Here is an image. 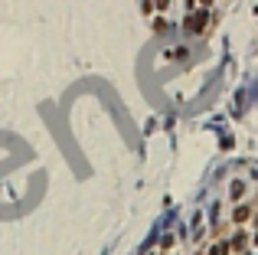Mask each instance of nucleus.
Returning a JSON list of instances; mask_svg holds the SVG:
<instances>
[{
    "label": "nucleus",
    "instance_id": "1",
    "mask_svg": "<svg viewBox=\"0 0 258 255\" xmlns=\"http://www.w3.org/2000/svg\"><path fill=\"white\" fill-rule=\"evenodd\" d=\"M212 23V10H190L187 16H183V33H190V36H203L206 30H209Z\"/></svg>",
    "mask_w": 258,
    "mask_h": 255
},
{
    "label": "nucleus",
    "instance_id": "2",
    "mask_svg": "<svg viewBox=\"0 0 258 255\" xmlns=\"http://www.w3.org/2000/svg\"><path fill=\"white\" fill-rule=\"evenodd\" d=\"M245 193H249V183H245L242 177H235L232 183H229V200H232V203H242Z\"/></svg>",
    "mask_w": 258,
    "mask_h": 255
},
{
    "label": "nucleus",
    "instance_id": "3",
    "mask_svg": "<svg viewBox=\"0 0 258 255\" xmlns=\"http://www.w3.org/2000/svg\"><path fill=\"white\" fill-rule=\"evenodd\" d=\"M252 219V206L249 203H235V209H232V223L235 226H242V223H249Z\"/></svg>",
    "mask_w": 258,
    "mask_h": 255
},
{
    "label": "nucleus",
    "instance_id": "4",
    "mask_svg": "<svg viewBox=\"0 0 258 255\" xmlns=\"http://www.w3.org/2000/svg\"><path fill=\"white\" fill-rule=\"evenodd\" d=\"M150 30L157 33V36H164V33H170V20H167L164 13H157V16H150Z\"/></svg>",
    "mask_w": 258,
    "mask_h": 255
},
{
    "label": "nucleus",
    "instance_id": "5",
    "mask_svg": "<svg viewBox=\"0 0 258 255\" xmlns=\"http://www.w3.org/2000/svg\"><path fill=\"white\" fill-rule=\"evenodd\" d=\"M150 3H154V16L157 13H167V10L173 7V0H150Z\"/></svg>",
    "mask_w": 258,
    "mask_h": 255
},
{
    "label": "nucleus",
    "instance_id": "6",
    "mask_svg": "<svg viewBox=\"0 0 258 255\" xmlns=\"http://www.w3.org/2000/svg\"><path fill=\"white\" fill-rule=\"evenodd\" d=\"M245 242H249V236H245V232H235V239L229 242V246L232 249H245Z\"/></svg>",
    "mask_w": 258,
    "mask_h": 255
},
{
    "label": "nucleus",
    "instance_id": "7",
    "mask_svg": "<svg viewBox=\"0 0 258 255\" xmlns=\"http://www.w3.org/2000/svg\"><path fill=\"white\" fill-rule=\"evenodd\" d=\"M212 3H216V0H196V7L199 10H212Z\"/></svg>",
    "mask_w": 258,
    "mask_h": 255
},
{
    "label": "nucleus",
    "instance_id": "8",
    "mask_svg": "<svg viewBox=\"0 0 258 255\" xmlns=\"http://www.w3.org/2000/svg\"><path fill=\"white\" fill-rule=\"evenodd\" d=\"M183 7H187V13H190V10H196V0H183Z\"/></svg>",
    "mask_w": 258,
    "mask_h": 255
},
{
    "label": "nucleus",
    "instance_id": "9",
    "mask_svg": "<svg viewBox=\"0 0 258 255\" xmlns=\"http://www.w3.org/2000/svg\"><path fill=\"white\" fill-rule=\"evenodd\" d=\"M255 246H258V236H255Z\"/></svg>",
    "mask_w": 258,
    "mask_h": 255
}]
</instances>
